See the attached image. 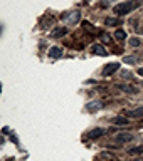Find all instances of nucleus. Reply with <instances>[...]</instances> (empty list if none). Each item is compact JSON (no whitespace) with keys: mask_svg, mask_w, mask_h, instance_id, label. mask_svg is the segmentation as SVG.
Here are the masks:
<instances>
[{"mask_svg":"<svg viewBox=\"0 0 143 161\" xmlns=\"http://www.w3.org/2000/svg\"><path fill=\"white\" fill-rule=\"evenodd\" d=\"M138 74H140V76H143V69H138Z\"/></svg>","mask_w":143,"mask_h":161,"instance_id":"20","label":"nucleus"},{"mask_svg":"<svg viewBox=\"0 0 143 161\" xmlns=\"http://www.w3.org/2000/svg\"><path fill=\"white\" fill-rule=\"evenodd\" d=\"M118 67H120V64H116V62H111V64H108V66H105V69H103V76H111V74H114L116 71H118Z\"/></svg>","mask_w":143,"mask_h":161,"instance_id":"3","label":"nucleus"},{"mask_svg":"<svg viewBox=\"0 0 143 161\" xmlns=\"http://www.w3.org/2000/svg\"><path fill=\"white\" fill-rule=\"evenodd\" d=\"M135 139V134L131 133H121V134H116V141L118 143H130Z\"/></svg>","mask_w":143,"mask_h":161,"instance_id":"4","label":"nucleus"},{"mask_svg":"<svg viewBox=\"0 0 143 161\" xmlns=\"http://www.w3.org/2000/svg\"><path fill=\"white\" fill-rule=\"evenodd\" d=\"M106 129H103V128H94V129H91L89 133H88V138H99L101 134H105Z\"/></svg>","mask_w":143,"mask_h":161,"instance_id":"8","label":"nucleus"},{"mask_svg":"<svg viewBox=\"0 0 143 161\" xmlns=\"http://www.w3.org/2000/svg\"><path fill=\"white\" fill-rule=\"evenodd\" d=\"M143 3V0H128V2H123V3H118V5H114V14H118V15H126V14H130L133 9L136 7H140Z\"/></svg>","mask_w":143,"mask_h":161,"instance_id":"1","label":"nucleus"},{"mask_svg":"<svg viewBox=\"0 0 143 161\" xmlns=\"http://www.w3.org/2000/svg\"><path fill=\"white\" fill-rule=\"evenodd\" d=\"M79 19H81V12H77V10H74V12H71V14L64 15V20H66L69 25H73V24L79 22Z\"/></svg>","mask_w":143,"mask_h":161,"instance_id":"2","label":"nucleus"},{"mask_svg":"<svg viewBox=\"0 0 143 161\" xmlns=\"http://www.w3.org/2000/svg\"><path fill=\"white\" fill-rule=\"evenodd\" d=\"M121 22H123L121 19H113V17H108V19L105 20V24L108 25V27H114V25H121Z\"/></svg>","mask_w":143,"mask_h":161,"instance_id":"10","label":"nucleus"},{"mask_svg":"<svg viewBox=\"0 0 143 161\" xmlns=\"http://www.w3.org/2000/svg\"><path fill=\"white\" fill-rule=\"evenodd\" d=\"M140 44H142V42H140V39H138V37H131V39H130V46H131V47H138Z\"/></svg>","mask_w":143,"mask_h":161,"instance_id":"16","label":"nucleus"},{"mask_svg":"<svg viewBox=\"0 0 143 161\" xmlns=\"http://www.w3.org/2000/svg\"><path fill=\"white\" fill-rule=\"evenodd\" d=\"M66 34H67V29L66 27H57V29H54V30L51 32V37L59 39V37H62V35H66Z\"/></svg>","mask_w":143,"mask_h":161,"instance_id":"5","label":"nucleus"},{"mask_svg":"<svg viewBox=\"0 0 143 161\" xmlns=\"http://www.w3.org/2000/svg\"><path fill=\"white\" fill-rule=\"evenodd\" d=\"M91 52H93V54H96V56H106V49L103 47V46H99V44H96V46H93V47H91Z\"/></svg>","mask_w":143,"mask_h":161,"instance_id":"7","label":"nucleus"},{"mask_svg":"<svg viewBox=\"0 0 143 161\" xmlns=\"http://www.w3.org/2000/svg\"><path fill=\"white\" fill-rule=\"evenodd\" d=\"M86 107H88V111H91V113H93V111H99V109L103 107V103H101V101H93V103H88Z\"/></svg>","mask_w":143,"mask_h":161,"instance_id":"6","label":"nucleus"},{"mask_svg":"<svg viewBox=\"0 0 143 161\" xmlns=\"http://www.w3.org/2000/svg\"><path fill=\"white\" fill-rule=\"evenodd\" d=\"M49 56L52 57V59H59V57L62 56V50L59 47H51L49 49Z\"/></svg>","mask_w":143,"mask_h":161,"instance_id":"11","label":"nucleus"},{"mask_svg":"<svg viewBox=\"0 0 143 161\" xmlns=\"http://www.w3.org/2000/svg\"><path fill=\"white\" fill-rule=\"evenodd\" d=\"M128 153H130V154H140V153H143V146H136V148H130V149H128Z\"/></svg>","mask_w":143,"mask_h":161,"instance_id":"15","label":"nucleus"},{"mask_svg":"<svg viewBox=\"0 0 143 161\" xmlns=\"http://www.w3.org/2000/svg\"><path fill=\"white\" fill-rule=\"evenodd\" d=\"M125 62H126V64H135L136 59H135V57H125Z\"/></svg>","mask_w":143,"mask_h":161,"instance_id":"17","label":"nucleus"},{"mask_svg":"<svg viewBox=\"0 0 143 161\" xmlns=\"http://www.w3.org/2000/svg\"><path fill=\"white\" fill-rule=\"evenodd\" d=\"M126 116H130V118H143V107H136V109H131V111H126Z\"/></svg>","mask_w":143,"mask_h":161,"instance_id":"9","label":"nucleus"},{"mask_svg":"<svg viewBox=\"0 0 143 161\" xmlns=\"http://www.w3.org/2000/svg\"><path fill=\"white\" fill-rule=\"evenodd\" d=\"M121 76H123L125 79H130V77H131V74H130V72H126V71H123V72H121Z\"/></svg>","mask_w":143,"mask_h":161,"instance_id":"18","label":"nucleus"},{"mask_svg":"<svg viewBox=\"0 0 143 161\" xmlns=\"http://www.w3.org/2000/svg\"><path fill=\"white\" fill-rule=\"evenodd\" d=\"M109 2H111V0H101V3H103V5H105V3H109Z\"/></svg>","mask_w":143,"mask_h":161,"instance_id":"19","label":"nucleus"},{"mask_svg":"<svg viewBox=\"0 0 143 161\" xmlns=\"http://www.w3.org/2000/svg\"><path fill=\"white\" fill-rule=\"evenodd\" d=\"M118 89H121V91H125V92H131V94H136V87H133V86L118 84Z\"/></svg>","mask_w":143,"mask_h":161,"instance_id":"12","label":"nucleus"},{"mask_svg":"<svg viewBox=\"0 0 143 161\" xmlns=\"http://www.w3.org/2000/svg\"><path fill=\"white\" fill-rule=\"evenodd\" d=\"M111 123H113V124H123V126H126L130 121H126L125 118H113V119H111Z\"/></svg>","mask_w":143,"mask_h":161,"instance_id":"14","label":"nucleus"},{"mask_svg":"<svg viewBox=\"0 0 143 161\" xmlns=\"http://www.w3.org/2000/svg\"><path fill=\"white\" fill-rule=\"evenodd\" d=\"M114 39H116V40H125V39H126V32H125L123 29H118V30L114 32Z\"/></svg>","mask_w":143,"mask_h":161,"instance_id":"13","label":"nucleus"}]
</instances>
